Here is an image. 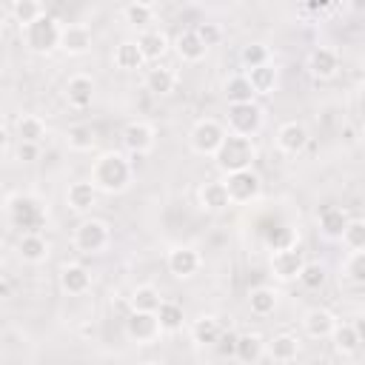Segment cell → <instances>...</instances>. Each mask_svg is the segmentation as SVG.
I'll return each instance as SVG.
<instances>
[{"mask_svg": "<svg viewBox=\"0 0 365 365\" xmlns=\"http://www.w3.org/2000/svg\"><path fill=\"white\" fill-rule=\"evenodd\" d=\"M254 160H257V145H254L248 137H240V134H231V131H228V137L222 140L220 151L214 154V163H217V168H220L225 177L251 168Z\"/></svg>", "mask_w": 365, "mask_h": 365, "instance_id": "2", "label": "cell"}, {"mask_svg": "<svg viewBox=\"0 0 365 365\" xmlns=\"http://www.w3.org/2000/svg\"><path fill=\"white\" fill-rule=\"evenodd\" d=\"M222 182H225V188H228L231 202H237V205L257 200V197H259V191H262V180H259V174H257L254 168H245V171L228 174Z\"/></svg>", "mask_w": 365, "mask_h": 365, "instance_id": "8", "label": "cell"}, {"mask_svg": "<svg viewBox=\"0 0 365 365\" xmlns=\"http://www.w3.org/2000/svg\"><path fill=\"white\" fill-rule=\"evenodd\" d=\"M305 268V257L299 248H285V251H274L271 254V271L277 279L288 282V279H299Z\"/></svg>", "mask_w": 365, "mask_h": 365, "instance_id": "11", "label": "cell"}, {"mask_svg": "<svg viewBox=\"0 0 365 365\" xmlns=\"http://www.w3.org/2000/svg\"><path fill=\"white\" fill-rule=\"evenodd\" d=\"M205 365H211V362H205Z\"/></svg>", "mask_w": 365, "mask_h": 365, "instance_id": "51", "label": "cell"}, {"mask_svg": "<svg viewBox=\"0 0 365 365\" xmlns=\"http://www.w3.org/2000/svg\"><path fill=\"white\" fill-rule=\"evenodd\" d=\"M308 145V128L299 120H288L277 128V148L285 154H299Z\"/></svg>", "mask_w": 365, "mask_h": 365, "instance_id": "14", "label": "cell"}, {"mask_svg": "<svg viewBox=\"0 0 365 365\" xmlns=\"http://www.w3.org/2000/svg\"><path fill=\"white\" fill-rule=\"evenodd\" d=\"M345 279L354 285H365V251H351V257L342 265Z\"/></svg>", "mask_w": 365, "mask_h": 365, "instance_id": "41", "label": "cell"}, {"mask_svg": "<svg viewBox=\"0 0 365 365\" xmlns=\"http://www.w3.org/2000/svg\"><path fill=\"white\" fill-rule=\"evenodd\" d=\"M262 128V108L257 103H240L228 106V131L240 137H254Z\"/></svg>", "mask_w": 365, "mask_h": 365, "instance_id": "7", "label": "cell"}, {"mask_svg": "<svg viewBox=\"0 0 365 365\" xmlns=\"http://www.w3.org/2000/svg\"><path fill=\"white\" fill-rule=\"evenodd\" d=\"M265 242L274 248V251H285V248H297V240H294V231L288 225H277L274 231H268Z\"/></svg>", "mask_w": 365, "mask_h": 365, "instance_id": "44", "label": "cell"}, {"mask_svg": "<svg viewBox=\"0 0 365 365\" xmlns=\"http://www.w3.org/2000/svg\"><path fill=\"white\" fill-rule=\"evenodd\" d=\"M174 48H177L180 60H185V63H200V60L208 54V46L200 40L197 29H185V31H180L177 40H174Z\"/></svg>", "mask_w": 365, "mask_h": 365, "instance_id": "21", "label": "cell"}, {"mask_svg": "<svg viewBox=\"0 0 365 365\" xmlns=\"http://www.w3.org/2000/svg\"><path fill=\"white\" fill-rule=\"evenodd\" d=\"M163 305V297L154 285H137L131 291V311H143V314H157Z\"/></svg>", "mask_w": 365, "mask_h": 365, "instance_id": "29", "label": "cell"}, {"mask_svg": "<svg viewBox=\"0 0 365 365\" xmlns=\"http://www.w3.org/2000/svg\"><path fill=\"white\" fill-rule=\"evenodd\" d=\"M225 137H228V131L217 120L205 117V120H197L194 123V128L188 134V143H191V151H197L202 157H214L220 151V145H222Z\"/></svg>", "mask_w": 365, "mask_h": 365, "instance_id": "6", "label": "cell"}, {"mask_svg": "<svg viewBox=\"0 0 365 365\" xmlns=\"http://www.w3.org/2000/svg\"><path fill=\"white\" fill-rule=\"evenodd\" d=\"M66 202H68V208L77 211V214L91 211V208L97 205V188H94V182H91V180H77V182H71L68 191H66Z\"/></svg>", "mask_w": 365, "mask_h": 365, "instance_id": "20", "label": "cell"}, {"mask_svg": "<svg viewBox=\"0 0 365 365\" xmlns=\"http://www.w3.org/2000/svg\"><path fill=\"white\" fill-rule=\"evenodd\" d=\"M143 63H145V57H143L137 40H123V43L114 48V66H117V68H123V71H137V68H143Z\"/></svg>", "mask_w": 365, "mask_h": 365, "instance_id": "28", "label": "cell"}, {"mask_svg": "<svg viewBox=\"0 0 365 365\" xmlns=\"http://www.w3.org/2000/svg\"><path fill=\"white\" fill-rule=\"evenodd\" d=\"M308 71L317 80H331L339 71V54L334 48H328V46H317L308 54Z\"/></svg>", "mask_w": 365, "mask_h": 365, "instance_id": "16", "label": "cell"}, {"mask_svg": "<svg viewBox=\"0 0 365 365\" xmlns=\"http://www.w3.org/2000/svg\"><path fill=\"white\" fill-rule=\"evenodd\" d=\"M325 277H328V271H325L322 262H305V268H302V274H299V282H302L305 288L317 291V288L325 285Z\"/></svg>", "mask_w": 365, "mask_h": 365, "instance_id": "42", "label": "cell"}, {"mask_svg": "<svg viewBox=\"0 0 365 365\" xmlns=\"http://www.w3.org/2000/svg\"><path fill=\"white\" fill-rule=\"evenodd\" d=\"M6 214L11 220L14 228H20L23 234H40V228L46 225L48 214L43 208V202L31 194H14L6 200Z\"/></svg>", "mask_w": 365, "mask_h": 365, "instance_id": "3", "label": "cell"}, {"mask_svg": "<svg viewBox=\"0 0 365 365\" xmlns=\"http://www.w3.org/2000/svg\"><path fill=\"white\" fill-rule=\"evenodd\" d=\"M245 77H248V83H251V88H254V94H259V97H265V94H271L274 88H277V68L268 63V66H259V68H251V71H245Z\"/></svg>", "mask_w": 365, "mask_h": 365, "instance_id": "35", "label": "cell"}, {"mask_svg": "<svg viewBox=\"0 0 365 365\" xmlns=\"http://www.w3.org/2000/svg\"><path fill=\"white\" fill-rule=\"evenodd\" d=\"M123 145L131 154H148L154 148V128L143 120H134L123 128Z\"/></svg>", "mask_w": 365, "mask_h": 365, "instance_id": "13", "label": "cell"}, {"mask_svg": "<svg viewBox=\"0 0 365 365\" xmlns=\"http://www.w3.org/2000/svg\"><path fill=\"white\" fill-rule=\"evenodd\" d=\"M354 328H356V334H359V339L365 342V314H359V317L354 319Z\"/></svg>", "mask_w": 365, "mask_h": 365, "instance_id": "48", "label": "cell"}, {"mask_svg": "<svg viewBox=\"0 0 365 365\" xmlns=\"http://www.w3.org/2000/svg\"><path fill=\"white\" fill-rule=\"evenodd\" d=\"M336 325H339V322H336V317H334L328 308H311V311H305V317H302V331H305L311 339H325V336H331Z\"/></svg>", "mask_w": 365, "mask_h": 365, "instance_id": "17", "label": "cell"}, {"mask_svg": "<svg viewBox=\"0 0 365 365\" xmlns=\"http://www.w3.org/2000/svg\"><path fill=\"white\" fill-rule=\"evenodd\" d=\"M165 265H168V271H171L177 279H188V277H194V274L200 271L202 259H200V251H197V248H191V245H177V248L168 251Z\"/></svg>", "mask_w": 365, "mask_h": 365, "instance_id": "10", "label": "cell"}, {"mask_svg": "<svg viewBox=\"0 0 365 365\" xmlns=\"http://www.w3.org/2000/svg\"><path fill=\"white\" fill-rule=\"evenodd\" d=\"M14 154H17L20 163H34V160L40 157V145H37V143H17Z\"/></svg>", "mask_w": 365, "mask_h": 365, "instance_id": "46", "label": "cell"}, {"mask_svg": "<svg viewBox=\"0 0 365 365\" xmlns=\"http://www.w3.org/2000/svg\"><path fill=\"white\" fill-rule=\"evenodd\" d=\"M265 351L271 354L274 362H291V359H297V354H299V342H297V336H291V334H277V336L265 345Z\"/></svg>", "mask_w": 365, "mask_h": 365, "instance_id": "33", "label": "cell"}, {"mask_svg": "<svg viewBox=\"0 0 365 365\" xmlns=\"http://www.w3.org/2000/svg\"><path fill=\"white\" fill-rule=\"evenodd\" d=\"M331 339H334V348H336L339 354H345V356L356 354V351H359V345H362V339H359V334H356L354 322H339V325L334 328Z\"/></svg>", "mask_w": 365, "mask_h": 365, "instance_id": "31", "label": "cell"}, {"mask_svg": "<svg viewBox=\"0 0 365 365\" xmlns=\"http://www.w3.org/2000/svg\"><path fill=\"white\" fill-rule=\"evenodd\" d=\"M131 177H134V168H131V163L120 151H106L91 165V182L103 194H120V191H125L131 185Z\"/></svg>", "mask_w": 365, "mask_h": 365, "instance_id": "1", "label": "cell"}, {"mask_svg": "<svg viewBox=\"0 0 365 365\" xmlns=\"http://www.w3.org/2000/svg\"><path fill=\"white\" fill-rule=\"evenodd\" d=\"M348 222H351V217H348V211H345L342 205H328V208H322V214H319V228H322V234L331 237V240H342Z\"/></svg>", "mask_w": 365, "mask_h": 365, "instance_id": "23", "label": "cell"}, {"mask_svg": "<svg viewBox=\"0 0 365 365\" xmlns=\"http://www.w3.org/2000/svg\"><path fill=\"white\" fill-rule=\"evenodd\" d=\"M220 336H222V325H220L217 317L202 314V317H197L191 322V342H197V345H217Z\"/></svg>", "mask_w": 365, "mask_h": 365, "instance_id": "24", "label": "cell"}, {"mask_svg": "<svg viewBox=\"0 0 365 365\" xmlns=\"http://www.w3.org/2000/svg\"><path fill=\"white\" fill-rule=\"evenodd\" d=\"M174 86H177V74H174L168 66L154 63V66L145 71V88H148L151 94L165 97V94H171V91H174Z\"/></svg>", "mask_w": 365, "mask_h": 365, "instance_id": "25", "label": "cell"}, {"mask_svg": "<svg viewBox=\"0 0 365 365\" xmlns=\"http://www.w3.org/2000/svg\"><path fill=\"white\" fill-rule=\"evenodd\" d=\"M17 254H20L23 262L37 265V262H43L48 257V242H46L43 234H23L20 242H17Z\"/></svg>", "mask_w": 365, "mask_h": 365, "instance_id": "26", "label": "cell"}, {"mask_svg": "<svg viewBox=\"0 0 365 365\" xmlns=\"http://www.w3.org/2000/svg\"><path fill=\"white\" fill-rule=\"evenodd\" d=\"M305 9H308V11H325L328 6H325V3H308Z\"/></svg>", "mask_w": 365, "mask_h": 365, "instance_id": "49", "label": "cell"}, {"mask_svg": "<svg viewBox=\"0 0 365 365\" xmlns=\"http://www.w3.org/2000/svg\"><path fill=\"white\" fill-rule=\"evenodd\" d=\"M143 365H165V362H143Z\"/></svg>", "mask_w": 365, "mask_h": 365, "instance_id": "50", "label": "cell"}, {"mask_svg": "<svg viewBox=\"0 0 365 365\" xmlns=\"http://www.w3.org/2000/svg\"><path fill=\"white\" fill-rule=\"evenodd\" d=\"M197 200H200V208H202V211H211V214H220V211H225L228 205H234L222 180H208V182H202L200 191H197Z\"/></svg>", "mask_w": 365, "mask_h": 365, "instance_id": "12", "label": "cell"}, {"mask_svg": "<svg viewBox=\"0 0 365 365\" xmlns=\"http://www.w3.org/2000/svg\"><path fill=\"white\" fill-rule=\"evenodd\" d=\"M240 63L245 66V71L259 68V66H268V63H271V51H268L265 43H248V46H242V51H240Z\"/></svg>", "mask_w": 365, "mask_h": 365, "instance_id": "40", "label": "cell"}, {"mask_svg": "<svg viewBox=\"0 0 365 365\" xmlns=\"http://www.w3.org/2000/svg\"><path fill=\"white\" fill-rule=\"evenodd\" d=\"M197 34H200V40H202L208 48L222 40V29H220L217 23H197Z\"/></svg>", "mask_w": 365, "mask_h": 365, "instance_id": "45", "label": "cell"}, {"mask_svg": "<svg viewBox=\"0 0 365 365\" xmlns=\"http://www.w3.org/2000/svg\"><path fill=\"white\" fill-rule=\"evenodd\" d=\"M277 299H279V294H277L274 288L259 285V288H251V294H248V308H251V314H257V317H268V314H274Z\"/></svg>", "mask_w": 365, "mask_h": 365, "instance_id": "30", "label": "cell"}, {"mask_svg": "<svg viewBox=\"0 0 365 365\" xmlns=\"http://www.w3.org/2000/svg\"><path fill=\"white\" fill-rule=\"evenodd\" d=\"M342 242L351 251H365V220H351L342 234Z\"/></svg>", "mask_w": 365, "mask_h": 365, "instance_id": "43", "label": "cell"}, {"mask_svg": "<svg viewBox=\"0 0 365 365\" xmlns=\"http://www.w3.org/2000/svg\"><path fill=\"white\" fill-rule=\"evenodd\" d=\"M137 46H140L145 63H160V57L168 51V37H165L163 29L148 26V29H143V31L137 34Z\"/></svg>", "mask_w": 365, "mask_h": 365, "instance_id": "18", "label": "cell"}, {"mask_svg": "<svg viewBox=\"0 0 365 365\" xmlns=\"http://www.w3.org/2000/svg\"><path fill=\"white\" fill-rule=\"evenodd\" d=\"M66 143H68L71 151H91L94 143H97V134H94L91 125L77 123V125H71V128L66 131Z\"/></svg>", "mask_w": 365, "mask_h": 365, "instance_id": "38", "label": "cell"}, {"mask_svg": "<svg viewBox=\"0 0 365 365\" xmlns=\"http://www.w3.org/2000/svg\"><path fill=\"white\" fill-rule=\"evenodd\" d=\"M222 94H225L228 106H240V103H254V97H257L245 74H231V77L225 80V86H222Z\"/></svg>", "mask_w": 365, "mask_h": 365, "instance_id": "27", "label": "cell"}, {"mask_svg": "<svg viewBox=\"0 0 365 365\" xmlns=\"http://www.w3.org/2000/svg\"><path fill=\"white\" fill-rule=\"evenodd\" d=\"M46 137V123L37 114H23L17 120V143H40Z\"/></svg>", "mask_w": 365, "mask_h": 365, "instance_id": "36", "label": "cell"}, {"mask_svg": "<svg viewBox=\"0 0 365 365\" xmlns=\"http://www.w3.org/2000/svg\"><path fill=\"white\" fill-rule=\"evenodd\" d=\"M123 20L131 23V26H145L154 20V6L145 3V0H134V3H125L123 6Z\"/></svg>", "mask_w": 365, "mask_h": 365, "instance_id": "39", "label": "cell"}, {"mask_svg": "<svg viewBox=\"0 0 365 365\" xmlns=\"http://www.w3.org/2000/svg\"><path fill=\"white\" fill-rule=\"evenodd\" d=\"M66 100L74 108H88L94 100V80L88 74H74L66 83Z\"/></svg>", "mask_w": 365, "mask_h": 365, "instance_id": "22", "label": "cell"}, {"mask_svg": "<svg viewBox=\"0 0 365 365\" xmlns=\"http://www.w3.org/2000/svg\"><path fill=\"white\" fill-rule=\"evenodd\" d=\"M91 43H94V37H91V29H88V26H83V23H68V26H63L60 48H63L66 54L80 57V54H86V51L91 48Z\"/></svg>", "mask_w": 365, "mask_h": 365, "instance_id": "15", "label": "cell"}, {"mask_svg": "<svg viewBox=\"0 0 365 365\" xmlns=\"http://www.w3.org/2000/svg\"><path fill=\"white\" fill-rule=\"evenodd\" d=\"M23 34V43L29 51L34 54H51L54 48H60V40H63V26L57 17L51 14H43L40 20H34L31 26L20 29Z\"/></svg>", "mask_w": 365, "mask_h": 365, "instance_id": "4", "label": "cell"}, {"mask_svg": "<svg viewBox=\"0 0 365 365\" xmlns=\"http://www.w3.org/2000/svg\"><path fill=\"white\" fill-rule=\"evenodd\" d=\"M265 351V339L259 334H240L237 336V359L245 362V365H254Z\"/></svg>", "mask_w": 365, "mask_h": 365, "instance_id": "32", "label": "cell"}, {"mask_svg": "<svg viewBox=\"0 0 365 365\" xmlns=\"http://www.w3.org/2000/svg\"><path fill=\"white\" fill-rule=\"evenodd\" d=\"M157 319H160L163 334H174V331H180L182 322H185L182 305H177V302H171V299H163V305H160V311H157Z\"/></svg>", "mask_w": 365, "mask_h": 365, "instance_id": "37", "label": "cell"}, {"mask_svg": "<svg viewBox=\"0 0 365 365\" xmlns=\"http://www.w3.org/2000/svg\"><path fill=\"white\" fill-rule=\"evenodd\" d=\"M9 14L20 23V29H26V26H31L34 20H40V17L46 14V9H43V3H37V0H11V3H9Z\"/></svg>", "mask_w": 365, "mask_h": 365, "instance_id": "34", "label": "cell"}, {"mask_svg": "<svg viewBox=\"0 0 365 365\" xmlns=\"http://www.w3.org/2000/svg\"><path fill=\"white\" fill-rule=\"evenodd\" d=\"M60 288H63L66 294H71V297L86 294V291L91 288V274H88V268L80 265V262L63 265V268H60Z\"/></svg>", "mask_w": 365, "mask_h": 365, "instance_id": "19", "label": "cell"}, {"mask_svg": "<svg viewBox=\"0 0 365 365\" xmlns=\"http://www.w3.org/2000/svg\"><path fill=\"white\" fill-rule=\"evenodd\" d=\"M217 348H220V354L234 356V354H237V334H222L220 342H217Z\"/></svg>", "mask_w": 365, "mask_h": 365, "instance_id": "47", "label": "cell"}, {"mask_svg": "<svg viewBox=\"0 0 365 365\" xmlns=\"http://www.w3.org/2000/svg\"><path fill=\"white\" fill-rule=\"evenodd\" d=\"M108 242H111V231H108V225L103 222V220H83L77 228H74V248L80 251V254H103L106 248H108Z\"/></svg>", "mask_w": 365, "mask_h": 365, "instance_id": "5", "label": "cell"}, {"mask_svg": "<svg viewBox=\"0 0 365 365\" xmlns=\"http://www.w3.org/2000/svg\"><path fill=\"white\" fill-rule=\"evenodd\" d=\"M125 334H128V339H134L137 345H151V342L163 334V328H160L157 314L131 311V314L125 317Z\"/></svg>", "mask_w": 365, "mask_h": 365, "instance_id": "9", "label": "cell"}]
</instances>
